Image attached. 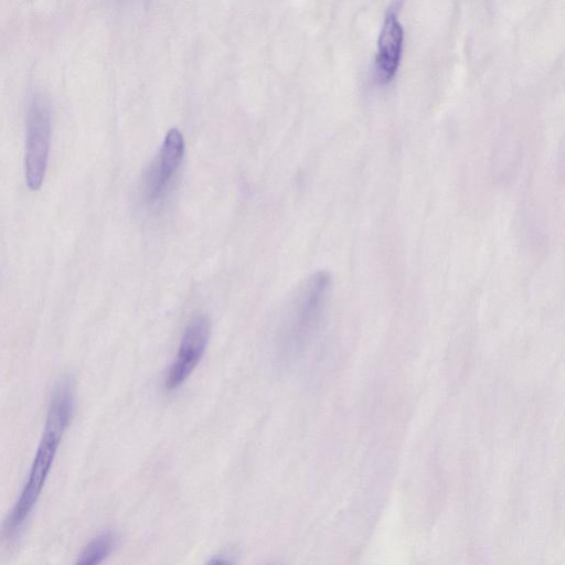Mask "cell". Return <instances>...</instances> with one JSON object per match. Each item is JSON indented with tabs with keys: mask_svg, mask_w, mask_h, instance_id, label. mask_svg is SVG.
Here are the masks:
<instances>
[{
	"mask_svg": "<svg viewBox=\"0 0 565 565\" xmlns=\"http://www.w3.org/2000/svg\"><path fill=\"white\" fill-rule=\"evenodd\" d=\"M183 153V136L177 128H171L145 173L142 194L147 203H156L166 195L171 179L181 164Z\"/></svg>",
	"mask_w": 565,
	"mask_h": 565,
	"instance_id": "277c9868",
	"label": "cell"
},
{
	"mask_svg": "<svg viewBox=\"0 0 565 565\" xmlns=\"http://www.w3.org/2000/svg\"><path fill=\"white\" fill-rule=\"evenodd\" d=\"M52 108L42 93H34L26 111L25 180L30 190L41 188L49 161Z\"/></svg>",
	"mask_w": 565,
	"mask_h": 565,
	"instance_id": "7a4b0ae2",
	"label": "cell"
},
{
	"mask_svg": "<svg viewBox=\"0 0 565 565\" xmlns=\"http://www.w3.org/2000/svg\"><path fill=\"white\" fill-rule=\"evenodd\" d=\"M329 285V274L319 271L299 287L284 326L285 347L295 350L306 342L320 317Z\"/></svg>",
	"mask_w": 565,
	"mask_h": 565,
	"instance_id": "3957f363",
	"label": "cell"
},
{
	"mask_svg": "<svg viewBox=\"0 0 565 565\" xmlns=\"http://www.w3.org/2000/svg\"><path fill=\"white\" fill-rule=\"evenodd\" d=\"M119 543V534L105 530L92 539L79 554L76 564L95 565L107 558Z\"/></svg>",
	"mask_w": 565,
	"mask_h": 565,
	"instance_id": "52a82bcc",
	"label": "cell"
},
{
	"mask_svg": "<svg viewBox=\"0 0 565 565\" xmlns=\"http://www.w3.org/2000/svg\"><path fill=\"white\" fill-rule=\"evenodd\" d=\"M404 32L393 8L387 10L377 40L375 55V78L380 84H386L395 76L403 49Z\"/></svg>",
	"mask_w": 565,
	"mask_h": 565,
	"instance_id": "8992f818",
	"label": "cell"
},
{
	"mask_svg": "<svg viewBox=\"0 0 565 565\" xmlns=\"http://www.w3.org/2000/svg\"><path fill=\"white\" fill-rule=\"evenodd\" d=\"M210 337V321L204 315L195 316L186 326L177 358L168 371L166 387L174 390L185 382L200 363Z\"/></svg>",
	"mask_w": 565,
	"mask_h": 565,
	"instance_id": "5b68a950",
	"label": "cell"
},
{
	"mask_svg": "<svg viewBox=\"0 0 565 565\" xmlns=\"http://www.w3.org/2000/svg\"><path fill=\"white\" fill-rule=\"evenodd\" d=\"M74 406L73 385L70 379L61 381L54 390L44 430L32 462L29 478L10 513L0 529L1 540H12L24 525L40 493L54 461L63 434L68 426Z\"/></svg>",
	"mask_w": 565,
	"mask_h": 565,
	"instance_id": "6da1fadb",
	"label": "cell"
}]
</instances>
